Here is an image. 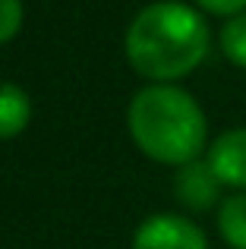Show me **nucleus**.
Segmentation results:
<instances>
[{"instance_id":"nucleus-5","label":"nucleus","mask_w":246,"mask_h":249,"mask_svg":"<svg viewBox=\"0 0 246 249\" xmlns=\"http://www.w3.org/2000/svg\"><path fill=\"white\" fill-rule=\"evenodd\" d=\"M221 180L205 158H196L190 164L177 167L174 177V196L193 212H209L211 205H221Z\"/></svg>"},{"instance_id":"nucleus-9","label":"nucleus","mask_w":246,"mask_h":249,"mask_svg":"<svg viewBox=\"0 0 246 249\" xmlns=\"http://www.w3.org/2000/svg\"><path fill=\"white\" fill-rule=\"evenodd\" d=\"M22 0H0V44L16 38V32L22 29Z\"/></svg>"},{"instance_id":"nucleus-7","label":"nucleus","mask_w":246,"mask_h":249,"mask_svg":"<svg viewBox=\"0 0 246 249\" xmlns=\"http://www.w3.org/2000/svg\"><path fill=\"white\" fill-rule=\"evenodd\" d=\"M218 233L230 249H246V193H230L218 205Z\"/></svg>"},{"instance_id":"nucleus-10","label":"nucleus","mask_w":246,"mask_h":249,"mask_svg":"<svg viewBox=\"0 0 246 249\" xmlns=\"http://www.w3.org/2000/svg\"><path fill=\"white\" fill-rule=\"evenodd\" d=\"M196 6L202 13H211V16H240V13H246V0H196Z\"/></svg>"},{"instance_id":"nucleus-3","label":"nucleus","mask_w":246,"mask_h":249,"mask_svg":"<svg viewBox=\"0 0 246 249\" xmlns=\"http://www.w3.org/2000/svg\"><path fill=\"white\" fill-rule=\"evenodd\" d=\"M133 249H209V237L196 221L161 212L136 227Z\"/></svg>"},{"instance_id":"nucleus-8","label":"nucleus","mask_w":246,"mask_h":249,"mask_svg":"<svg viewBox=\"0 0 246 249\" xmlns=\"http://www.w3.org/2000/svg\"><path fill=\"white\" fill-rule=\"evenodd\" d=\"M218 44H221V54L228 57V63H234L237 70H246V13L224 19L221 32H218Z\"/></svg>"},{"instance_id":"nucleus-2","label":"nucleus","mask_w":246,"mask_h":249,"mask_svg":"<svg viewBox=\"0 0 246 249\" xmlns=\"http://www.w3.org/2000/svg\"><path fill=\"white\" fill-rule=\"evenodd\" d=\"M126 126L136 148L158 164L183 167L209 152V117L177 82H152L136 91Z\"/></svg>"},{"instance_id":"nucleus-1","label":"nucleus","mask_w":246,"mask_h":249,"mask_svg":"<svg viewBox=\"0 0 246 249\" xmlns=\"http://www.w3.org/2000/svg\"><path fill=\"white\" fill-rule=\"evenodd\" d=\"M211 32L205 16L180 0H158L136 13L123 51L126 60L148 82H180L205 63Z\"/></svg>"},{"instance_id":"nucleus-4","label":"nucleus","mask_w":246,"mask_h":249,"mask_svg":"<svg viewBox=\"0 0 246 249\" xmlns=\"http://www.w3.org/2000/svg\"><path fill=\"white\" fill-rule=\"evenodd\" d=\"M205 161L211 164L221 186L246 193V126H230L209 142Z\"/></svg>"},{"instance_id":"nucleus-6","label":"nucleus","mask_w":246,"mask_h":249,"mask_svg":"<svg viewBox=\"0 0 246 249\" xmlns=\"http://www.w3.org/2000/svg\"><path fill=\"white\" fill-rule=\"evenodd\" d=\"M32 120V98L22 85L0 82V139H16Z\"/></svg>"}]
</instances>
